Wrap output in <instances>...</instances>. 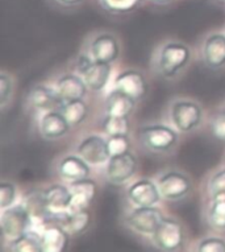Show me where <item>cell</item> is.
Masks as SVG:
<instances>
[{
    "instance_id": "obj_30",
    "label": "cell",
    "mask_w": 225,
    "mask_h": 252,
    "mask_svg": "<svg viewBox=\"0 0 225 252\" xmlns=\"http://www.w3.org/2000/svg\"><path fill=\"white\" fill-rule=\"evenodd\" d=\"M17 198V189L13 182L0 184V209L4 210L13 206Z\"/></svg>"
},
{
    "instance_id": "obj_18",
    "label": "cell",
    "mask_w": 225,
    "mask_h": 252,
    "mask_svg": "<svg viewBox=\"0 0 225 252\" xmlns=\"http://www.w3.org/2000/svg\"><path fill=\"white\" fill-rule=\"evenodd\" d=\"M69 231L61 223L46 224L40 232L42 252H62L69 246Z\"/></svg>"
},
{
    "instance_id": "obj_21",
    "label": "cell",
    "mask_w": 225,
    "mask_h": 252,
    "mask_svg": "<svg viewBox=\"0 0 225 252\" xmlns=\"http://www.w3.org/2000/svg\"><path fill=\"white\" fill-rule=\"evenodd\" d=\"M112 66L108 62L95 61L91 63L88 69L82 74L84 82L91 91L99 93L106 89L111 78Z\"/></svg>"
},
{
    "instance_id": "obj_35",
    "label": "cell",
    "mask_w": 225,
    "mask_h": 252,
    "mask_svg": "<svg viewBox=\"0 0 225 252\" xmlns=\"http://www.w3.org/2000/svg\"><path fill=\"white\" fill-rule=\"evenodd\" d=\"M94 62V58L91 57V54H79V57L77 58V62H75V65H77V70H78V73L81 75L84 73V71L88 69V66H90L91 63Z\"/></svg>"
},
{
    "instance_id": "obj_33",
    "label": "cell",
    "mask_w": 225,
    "mask_h": 252,
    "mask_svg": "<svg viewBox=\"0 0 225 252\" xmlns=\"http://www.w3.org/2000/svg\"><path fill=\"white\" fill-rule=\"evenodd\" d=\"M197 251L201 252H225V240L223 238L211 236L205 238L197 244Z\"/></svg>"
},
{
    "instance_id": "obj_9",
    "label": "cell",
    "mask_w": 225,
    "mask_h": 252,
    "mask_svg": "<svg viewBox=\"0 0 225 252\" xmlns=\"http://www.w3.org/2000/svg\"><path fill=\"white\" fill-rule=\"evenodd\" d=\"M77 152L83 160H86L90 165H103L111 158V152L108 148V141L99 135H91L84 137L79 143Z\"/></svg>"
},
{
    "instance_id": "obj_11",
    "label": "cell",
    "mask_w": 225,
    "mask_h": 252,
    "mask_svg": "<svg viewBox=\"0 0 225 252\" xmlns=\"http://www.w3.org/2000/svg\"><path fill=\"white\" fill-rule=\"evenodd\" d=\"M127 195L135 206H157L162 198L158 184L149 178L133 182L128 188Z\"/></svg>"
},
{
    "instance_id": "obj_34",
    "label": "cell",
    "mask_w": 225,
    "mask_h": 252,
    "mask_svg": "<svg viewBox=\"0 0 225 252\" xmlns=\"http://www.w3.org/2000/svg\"><path fill=\"white\" fill-rule=\"evenodd\" d=\"M213 135L221 141H225V111L219 112L211 123Z\"/></svg>"
},
{
    "instance_id": "obj_6",
    "label": "cell",
    "mask_w": 225,
    "mask_h": 252,
    "mask_svg": "<svg viewBox=\"0 0 225 252\" xmlns=\"http://www.w3.org/2000/svg\"><path fill=\"white\" fill-rule=\"evenodd\" d=\"M158 188H160L162 198L168 201H179L190 194L193 190V182L187 176L179 170H168L161 174L158 178Z\"/></svg>"
},
{
    "instance_id": "obj_37",
    "label": "cell",
    "mask_w": 225,
    "mask_h": 252,
    "mask_svg": "<svg viewBox=\"0 0 225 252\" xmlns=\"http://www.w3.org/2000/svg\"><path fill=\"white\" fill-rule=\"evenodd\" d=\"M147 1H150V3H153V4L164 5V4H169V3H171L172 0H147Z\"/></svg>"
},
{
    "instance_id": "obj_32",
    "label": "cell",
    "mask_w": 225,
    "mask_h": 252,
    "mask_svg": "<svg viewBox=\"0 0 225 252\" xmlns=\"http://www.w3.org/2000/svg\"><path fill=\"white\" fill-rule=\"evenodd\" d=\"M108 141V148H110L111 156L115 155H121L129 151L131 141L128 135H116V136H110L107 139Z\"/></svg>"
},
{
    "instance_id": "obj_3",
    "label": "cell",
    "mask_w": 225,
    "mask_h": 252,
    "mask_svg": "<svg viewBox=\"0 0 225 252\" xmlns=\"http://www.w3.org/2000/svg\"><path fill=\"white\" fill-rule=\"evenodd\" d=\"M141 144L150 152H169L178 143V132L164 124H150L140 129Z\"/></svg>"
},
{
    "instance_id": "obj_5",
    "label": "cell",
    "mask_w": 225,
    "mask_h": 252,
    "mask_svg": "<svg viewBox=\"0 0 225 252\" xmlns=\"http://www.w3.org/2000/svg\"><path fill=\"white\" fill-rule=\"evenodd\" d=\"M164 219V213L157 206H136L127 217V224L140 235L153 236Z\"/></svg>"
},
{
    "instance_id": "obj_15",
    "label": "cell",
    "mask_w": 225,
    "mask_h": 252,
    "mask_svg": "<svg viewBox=\"0 0 225 252\" xmlns=\"http://www.w3.org/2000/svg\"><path fill=\"white\" fill-rule=\"evenodd\" d=\"M73 126L69 123L61 110L45 112L40 122V132L46 140H58L69 133Z\"/></svg>"
},
{
    "instance_id": "obj_16",
    "label": "cell",
    "mask_w": 225,
    "mask_h": 252,
    "mask_svg": "<svg viewBox=\"0 0 225 252\" xmlns=\"http://www.w3.org/2000/svg\"><path fill=\"white\" fill-rule=\"evenodd\" d=\"M203 60L205 66L217 70L225 66V34L216 32L205 38L203 45Z\"/></svg>"
},
{
    "instance_id": "obj_20",
    "label": "cell",
    "mask_w": 225,
    "mask_h": 252,
    "mask_svg": "<svg viewBox=\"0 0 225 252\" xmlns=\"http://www.w3.org/2000/svg\"><path fill=\"white\" fill-rule=\"evenodd\" d=\"M69 188L73 194V202L70 210L87 209L96 194V184L92 180H88V177L70 182Z\"/></svg>"
},
{
    "instance_id": "obj_27",
    "label": "cell",
    "mask_w": 225,
    "mask_h": 252,
    "mask_svg": "<svg viewBox=\"0 0 225 252\" xmlns=\"http://www.w3.org/2000/svg\"><path fill=\"white\" fill-rule=\"evenodd\" d=\"M142 0H99V4L106 12L112 15H124L135 11Z\"/></svg>"
},
{
    "instance_id": "obj_24",
    "label": "cell",
    "mask_w": 225,
    "mask_h": 252,
    "mask_svg": "<svg viewBox=\"0 0 225 252\" xmlns=\"http://www.w3.org/2000/svg\"><path fill=\"white\" fill-rule=\"evenodd\" d=\"M61 112L65 115V118L69 120L71 126H79L87 119L88 115V106L84 102V99H77L65 102L61 108Z\"/></svg>"
},
{
    "instance_id": "obj_7",
    "label": "cell",
    "mask_w": 225,
    "mask_h": 252,
    "mask_svg": "<svg viewBox=\"0 0 225 252\" xmlns=\"http://www.w3.org/2000/svg\"><path fill=\"white\" fill-rule=\"evenodd\" d=\"M137 170V158L132 152L111 156L107 162L106 176L107 180L113 185H123L128 182Z\"/></svg>"
},
{
    "instance_id": "obj_2",
    "label": "cell",
    "mask_w": 225,
    "mask_h": 252,
    "mask_svg": "<svg viewBox=\"0 0 225 252\" xmlns=\"http://www.w3.org/2000/svg\"><path fill=\"white\" fill-rule=\"evenodd\" d=\"M0 226L5 239L12 242L32 230L33 218L24 203H19L3 210L0 217Z\"/></svg>"
},
{
    "instance_id": "obj_12",
    "label": "cell",
    "mask_w": 225,
    "mask_h": 252,
    "mask_svg": "<svg viewBox=\"0 0 225 252\" xmlns=\"http://www.w3.org/2000/svg\"><path fill=\"white\" fill-rule=\"evenodd\" d=\"M88 53L95 61L112 63L120 57V42L115 34L102 32L91 40Z\"/></svg>"
},
{
    "instance_id": "obj_38",
    "label": "cell",
    "mask_w": 225,
    "mask_h": 252,
    "mask_svg": "<svg viewBox=\"0 0 225 252\" xmlns=\"http://www.w3.org/2000/svg\"><path fill=\"white\" fill-rule=\"evenodd\" d=\"M219 1H225V0H219Z\"/></svg>"
},
{
    "instance_id": "obj_31",
    "label": "cell",
    "mask_w": 225,
    "mask_h": 252,
    "mask_svg": "<svg viewBox=\"0 0 225 252\" xmlns=\"http://www.w3.org/2000/svg\"><path fill=\"white\" fill-rule=\"evenodd\" d=\"M13 94V79L11 75L0 74V106L4 108L11 102Z\"/></svg>"
},
{
    "instance_id": "obj_28",
    "label": "cell",
    "mask_w": 225,
    "mask_h": 252,
    "mask_svg": "<svg viewBox=\"0 0 225 252\" xmlns=\"http://www.w3.org/2000/svg\"><path fill=\"white\" fill-rule=\"evenodd\" d=\"M207 217L211 227L219 231H225V198L212 199Z\"/></svg>"
},
{
    "instance_id": "obj_22",
    "label": "cell",
    "mask_w": 225,
    "mask_h": 252,
    "mask_svg": "<svg viewBox=\"0 0 225 252\" xmlns=\"http://www.w3.org/2000/svg\"><path fill=\"white\" fill-rule=\"evenodd\" d=\"M136 102L132 96L123 93L121 90L113 89L106 99V115L113 116H129L135 110Z\"/></svg>"
},
{
    "instance_id": "obj_36",
    "label": "cell",
    "mask_w": 225,
    "mask_h": 252,
    "mask_svg": "<svg viewBox=\"0 0 225 252\" xmlns=\"http://www.w3.org/2000/svg\"><path fill=\"white\" fill-rule=\"evenodd\" d=\"M50 1H53L54 4L59 5L62 8H74L82 4L84 0H50Z\"/></svg>"
},
{
    "instance_id": "obj_4",
    "label": "cell",
    "mask_w": 225,
    "mask_h": 252,
    "mask_svg": "<svg viewBox=\"0 0 225 252\" xmlns=\"http://www.w3.org/2000/svg\"><path fill=\"white\" fill-rule=\"evenodd\" d=\"M170 120L179 132H191L203 122V108L193 100H175L170 107Z\"/></svg>"
},
{
    "instance_id": "obj_1",
    "label": "cell",
    "mask_w": 225,
    "mask_h": 252,
    "mask_svg": "<svg viewBox=\"0 0 225 252\" xmlns=\"http://www.w3.org/2000/svg\"><path fill=\"white\" fill-rule=\"evenodd\" d=\"M191 54V49L183 42H166L158 50L157 69L165 78H175L187 67Z\"/></svg>"
},
{
    "instance_id": "obj_8",
    "label": "cell",
    "mask_w": 225,
    "mask_h": 252,
    "mask_svg": "<svg viewBox=\"0 0 225 252\" xmlns=\"http://www.w3.org/2000/svg\"><path fill=\"white\" fill-rule=\"evenodd\" d=\"M152 238L154 244L162 251H179L184 243L183 227L175 219L165 218Z\"/></svg>"
},
{
    "instance_id": "obj_29",
    "label": "cell",
    "mask_w": 225,
    "mask_h": 252,
    "mask_svg": "<svg viewBox=\"0 0 225 252\" xmlns=\"http://www.w3.org/2000/svg\"><path fill=\"white\" fill-rule=\"evenodd\" d=\"M208 194L211 199L225 198V168L211 177L208 182Z\"/></svg>"
},
{
    "instance_id": "obj_14",
    "label": "cell",
    "mask_w": 225,
    "mask_h": 252,
    "mask_svg": "<svg viewBox=\"0 0 225 252\" xmlns=\"http://www.w3.org/2000/svg\"><path fill=\"white\" fill-rule=\"evenodd\" d=\"M115 89L121 90L133 99L140 100L146 95L149 85L141 71L125 70L116 77Z\"/></svg>"
},
{
    "instance_id": "obj_25",
    "label": "cell",
    "mask_w": 225,
    "mask_h": 252,
    "mask_svg": "<svg viewBox=\"0 0 225 252\" xmlns=\"http://www.w3.org/2000/svg\"><path fill=\"white\" fill-rule=\"evenodd\" d=\"M11 248L15 252H42L40 234L29 230L24 235L11 242Z\"/></svg>"
},
{
    "instance_id": "obj_17",
    "label": "cell",
    "mask_w": 225,
    "mask_h": 252,
    "mask_svg": "<svg viewBox=\"0 0 225 252\" xmlns=\"http://www.w3.org/2000/svg\"><path fill=\"white\" fill-rule=\"evenodd\" d=\"M56 90L63 102L83 99L87 94L88 86L84 82L82 75L63 74L56 82Z\"/></svg>"
},
{
    "instance_id": "obj_10",
    "label": "cell",
    "mask_w": 225,
    "mask_h": 252,
    "mask_svg": "<svg viewBox=\"0 0 225 252\" xmlns=\"http://www.w3.org/2000/svg\"><path fill=\"white\" fill-rule=\"evenodd\" d=\"M44 198L52 218H57L61 223L66 213L70 211L73 202V194L69 186L61 184L49 186L44 190Z\"/></svg>"
},
{
    "instance_id": "obj_13",
    "label": "cell",
    "mask_w": 225,
    "mask_h": 252,
    "mask_svg": "<svg viewBox=\"0 0 225 252\" xmlns=\"http://www.w3.org/2000/svg\"><path fill=\"white\" fill-rule=\"evenodd\" d=\"M28 103L37 111L49 112L61 110L65 102L62 100L56 87L53 89L45 85H36L29 91Z\"/></svg>"
},
{
    "instance_id": "obj_26",
    "label": "cell",
    "mask_w": 225,
    "mask_h": 252,
    "mask_svg": "<svg viewBox=\"0 0 225 252\" xmlns=\"http://www.w3.org/2000/svg\"><path fill=\"white\" fill-rule=\"evenodd\" d=\"M103 132L107 136H116V135H128L129 133V120L127 116L106 115L102 123Z\"/></svg>"
},
{
    "instance_id": "obj_23",
    "label": "cell",
    "mask_w": 225,
    "mask_h": 252,
    "mask_svg": "<svg viewBox=\"0 0 225 252\" xmlns=\"http://www.w3.org/2000/svg\"><path fill=\"white\" fill-rule=\"evenodd\" d=\"M91 223V215L86 209L70 210L66 213L61 224L69 231L70 235H81L86 231Z\"/></svg>"
},
{
    "instance_id": "obj_19",
    "label": "cell",
    "mask_w": 225,
    "mask_h": 252,
    "mask_svg": "<svg viewBox=\"0 0 225 252\" xmlns=\"http://www.w3.org/2000/svg\"><path fill=\"white\" fill-rule=\"evenodd\" d=\"M90 164L77 155H70L62 158L58 164V174L66 182H74L83 180L90 176Z\"/></svg>"
}]
</instances>
